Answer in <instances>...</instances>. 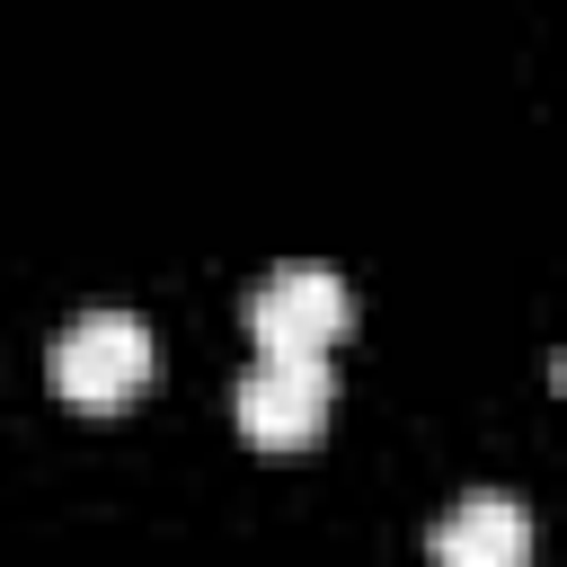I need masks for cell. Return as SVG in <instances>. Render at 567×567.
I'll return each mask as SVG.
<instances>
[{"label":"cell","instance_id":"cell-1","mask_svg":"<svg viewBox=\"0 0 567 567\" xmlns=\"http://www.w3.org/2000/svg\"><path fill=\"white\" fill-rule=\"evenodd\" d=\"M346 319H354V292L319 257H292V266L257 275V292H248V337L266 354H284V363H319L346 337Z\"/></svg>","mask_w":567,"mask_h":567},{"label":"cell","instance_id":"cell-2","mask_svg":"<svg viewBox=\"0 0 567 567\" xmlns=\"http://www.w3.org/2000/svg\"><path fill=\"white\" fill-rule=\"evenodd\" d=\"M44 372H53V390H62L71 408H124V399L159 372V346H151V328H142L133 310H80V319L53 337Z\"/></svg>","mask_w":567,"mask_h":567},{"label":"cell","instance_id":"cell-3","mask_svg":"<svg viewBox=\"0 0 567 567\" xmlns=\"http://www.w3.org/2000/svg\"><path fill=\"white\" fill-rule=\"evenodd\" d=\"M328 399H337L328 363H284V354H266V363L239 372L230 416H239V434H248L257 452H301V443H319Z\"/></svg>","mask_w":567,"mask_h":567},{"label":"cell","instance_id":"cell-4","mask_svg":"<svg viewBox=\"0 0 567 567\" xmlns=\"http://www.w3.org/2000/svg\"><path fill=\"white\" fill-rule=\"evenodd\" d=\"M434 558L443 567H532V514L505 487H470L443 523H434Z\"/></svg>","mask_w":567,"mask_h":567}]
</instances>
